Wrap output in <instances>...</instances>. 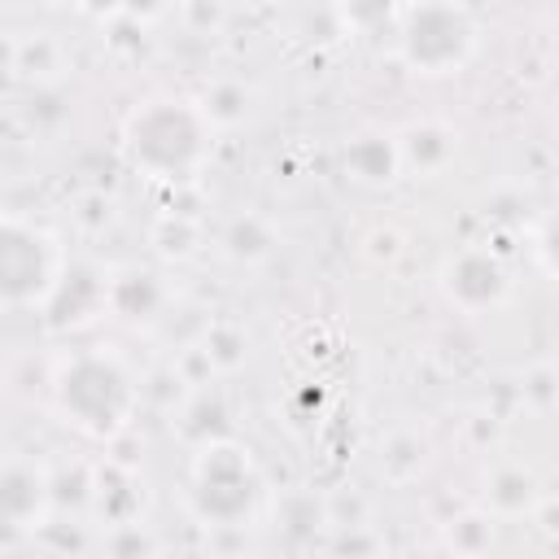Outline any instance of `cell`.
Returning <instances> with one entry per match:
<instances>
[{
  "label": "cell",
  "mask_w": 559,
  "mask_h": 559,
  "mask_svg": "<svg viewBox=\"0 0 559 559\" xmlns=\"http://www.w3.org/2000/svg\"><path fill=\"white\" fill-rule=\"evenodd\" d=\"M542 249H546V258L559 266V214L550 218V231H546V245H542Z\"/></svg>",
  "instance_id": "cell-1"
}]
</instances>
